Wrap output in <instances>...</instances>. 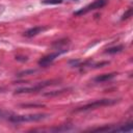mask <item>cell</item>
<instances>
[{"label": "cell", "mask_w": 133, "mask_h": 133, "mask_svg": "<svg viewBox=\"0 0 133 133\" xmlns=\"http://www.w3.org/2000/svg\"><path fill=\"white\" fill-rule=\"evenodd\" d=\"M11 114H12V113L9 112V111H5V110L0 109V117H7V118H8Z\"/></svg>", "instance_id": "10"}, {"label": "cell", "mask_w": 133, "mask_h": 133, "mask_svg": "<svg viewBox=\"0 0 133 133\" xmlns=\"http://www.w3.org/2000/svg\"><path fill=\"white\" fill-rule=\"evenodd\" d=\"M64 52H66V50H58V51H56V52H53V53H51V54H48V55H46V56H44L43 58H41L39 59V61H38V64L41 65V66H48L49 64H51L54 60H55V58L56 57H58L60 54H62V53H64Z\"/></svg>", "instance_id": "5"}, {"label": "cell", "mask_w": 133, "mask_h": 133, "mask_svg": "<svg viewBox=\"0 0 133 133\" xmlns=\"http://www.w3.org/2000/svg\"><path fill=\"white\" fill-rule=\"evenodd\" d=\"M50 114L48 113H35V114H23V115H16L11 114L8 119L14 123H24V122H38L49 117Z\"/></svg>", "instance_id": "2"}, {"label": "cell", "mask_w": 133, "mask_h": 133, "mask_svg": "<svg viewBox=\"0 0 133 133\" xmlns=\"http://www.w3.org/2000/svg\"><path fill=\"white\" fill-rule=\"evenodd\" d=\"M45 30H47V27H44V26H35V27H32V28L28 29L24 34L27 37H31V36H34V35H36L38 33H42Z\"/></svg>", "instance_id": "6"}, {"label": "cell", "mask_w": 133, "mask_h": 133, "mask_svg": "<svg viewBox=\"0 0 133 133\" xmlns=\"http://www.w3.org/2000/svg\"><path fill=\"white\" fill-rule=\"evenodd\" d=\"M115 73H109V74H102V75H99L95 78V81L96 82H105V81H108L112 78L115 77Z\"/></svg>", "instance_id": "7"}, {"label": "cell", "mask_w": 133, "mask_h": 133, "mask_svg": "<svg viewBox=\"0 0 133 133\" xmlns=\"http://www.w3.org/2000/svg\"><path fill=\"white\" fill-rule=\"evenodd\" d=\"M65 89H62V90H54V91H50V92H45L44 96L46 97H53V96H57L59 94H62Z\"/></svg>", "instance_id": "9"}, {"label": "cell", "mask_w": 133, "mask_h": 133, "mask_svg": "<svg viewBox=\"0 0 133 133\" xmlns=\"http://www.w3.org/2000/svg\"><path fill=\"white\" fill-rule=\"evenodd\" d=\"M61 0H43V3H46V4H50V3H60Z\"/></svg>", "instance_id": "12"}, {"label": "cell", "mask_w": 133, "mask_h": 133, "mask_svg": "<svg viewBox=\"0 0 133 133\" xmlns=\"http://www.w3.org/2000/svg\"><path fill=\"white\" fill-rule=\"evenodd\" d=\"M108 0H95L92 3L86 5L85 7L79 9V10H76L74 11V15L75 16H82V15H85L91 10H96V9H99V8H102L103 6H105L107 4Z\"/></svg>", "instance_id": "3"}, {"label": "cell", "mask_w": 133, "mask_h": 133, "mask_svg": "<svg viewBox=\"0 0 133 133\" xmlns=\"http://www.w3.org/2000/svg\"><path fill=\"white\" fill-rule=\"evenodd\" d=\"M124 49V47L121 45V46H116V47H112V48H109L105 51V53H108V54H114V53H118L121 52L122 50Z\"/></svg>", "instance_id": "8"}, {"label": "cell", "mask_w": 133, "mask_h": 133, "mask_svg": "<svg viewBox=\"0 0 133 133\" xmlns=\"http://www.w3.org/2000/svg\"><path fill=\"white\" fill-rule=\"evenodd\" d=\"M22 107H41V106H44V105H42V104H22L21 105Z\"/></svg>", "instance_id": "13"}, {"label": "cell", "mask_w": 133, "mask_h": 133, "mask_svg": "<svg viewBox=\"0 0 133 133\" xmlns=\"http://www.w3.org/2000/svg\"><path fill=\"white\" fill-rule=\"evenodd\" d=\"M131 15H132V8H129V9H128V11L124 14V16H123V18H122V19H123V20L128 19V18H130V17H131Z\"/></svg>", "instance_id": "11"}, {"label": "cell", "mask_w": 133, "mask_h": 133, "mask_svg": "<svg viewBox=\"0 0 133 133\" xmlns=\"http://www.w3.org/2000/svg\"><path fill=\"white\" fill-rule=\"evenodd\" d=\"M119 100L117 99H101V100H96L94 102H90L88 104H85L81 107H78L73 110V112H80V111H86V110H91L96 108H100L102 106H111L116 103H118Z\"/></svg>", "instance_id": "1"}, {"label": "cell", "mask_w": 133, "mask_h": 133, "mask_svg": "<svg viewBox=\"0 0 133 133\" xmlns=\"http://www.w3.org/2000/svg\"><path fill=\"white\" fill-rule=\"evenodd\" d=\"M57 80H49L46 82H41L37 83L34 86H30V87H22V88H18L16 89V94H24V92H32V91H38L41 89H43L44 87H47L51 84H54V82H56Z\"/></svg>", "instance_id": "4"}]
</instances>
